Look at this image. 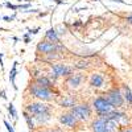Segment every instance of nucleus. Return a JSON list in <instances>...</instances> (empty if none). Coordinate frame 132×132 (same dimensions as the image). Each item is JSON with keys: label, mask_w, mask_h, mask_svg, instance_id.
Masks as SVG:
<instances>
[{"label": "nucleus", "mask_w": 132, "mask_h": 132, "mask_svg": "<svg viewBox=\"0 0 132 132\" xmlns=\"http://www.w3.org/2000/svg\"><path fill=\"white\" fill-rule=\"evenodd\" d=\"M28 91L32 96H35L36 99H38V101H41V102H52L53 99L56 98V93H54L53 90L40 86L35 81H32L28 85Z\"/></svg>", "instance_id": "obj_1"}, {"label": "nucleus", "mask_w": 132, "mask_h": 132, "mask_svg": "<svg viewBox=\"0 0 132 132\" xmlns=\"http://www.w3.org/2000/svg\"><path fill=\"white\" fill-rule=\"evenodd\" d=\"M104 95L115 110H120L126 106V101H124V96H123V93H122L120 87H116V86L111 87L110 90H107V93Z\"/></svg>", "instance_id": "obj_2"}, {"label": "nucleus", "mask_w": 132, "mask_h": 132, "mask_svg": "<svg viewBox=\"0 0 132 132\" xmlns=\"http://www.w3.org/2000/svg\"><path fill=\"white\" fill-rule=\"evenodd\" d=\"M69 111L79 120L81 123L87 122L93 118V107L89 103H79V104H75L74 107H71Z\"/></svg>", "instance_id": "obj_3"}, {"label": "nucleus", "mask_w": 132, "mask_h": 132, "mask_svg": "<svg viewBox=\"0 0 132 132\" xmlns=\"http://www.w3.org/2000/svg\"><path fill=\"white\" fill-rule=\"evenodd\" d=\"M91 107H93L94 111L96 112L98 116L107 115V114H110V112L114 110V107L111 106V103H110V102L107 101V98L103 96V95H99V96L94 98Z\"/></svg>", "instance_id": "obj_4"}, {"label": "nucleus", "mask_w": 132, "mask_h": 132, "mask_svg": "<svg viewBox=\"0 0 132 132\" xmlns=\"http://www.w3.org/2000/svg\"><path fill=\"white\" fill-rule=\"evenodd\" d=\"M25 111H28L32 116L41 115V114H52V106L45 102H30L25 106Z\"/></svg>", "instance_id": "obj_5"}, {"label": "nucleus", "mask_w": 132, "mask_h": 132, "mask_svg": "<svg viewBox=\"0 0 132 132\" xmlns=\"http://www.w3.org/2000/svg\"><path fill=\"white\" fill-rule=\"evenodd\" d=\"M37 52L38 53H42V54H50V53H54V52H63L66 50V48L62 45V44H54V42H50L48 40H41L38 44H37Z\"/></svg>", "instance_id": "obj_6"}, {"label": "nucleus", "mask_w": 132, "mask_h": 132, "mask_svg": "<svg viewBox=\"0 0 132 132\" xmlns=\"http://www.w3.org/2000/svg\"><path fill=\"white\" fill-rule=\"evenodd\" d=\"M58 122L63 126V127H68V128H75V127H78V124L81 123L78 119H77L70 111L68 112H62L58 115Z\"/></svg>", "instance_id": "obj_7"}, {"label": "nucleus", "mask_w": 132, "mask_h": 132, "mask_svg": "<svg viewBox=\"0 0 132 132\" xmlns=\"http://www.w3.org/2000/svg\"><path fill=\"white\" fill-rule=\"evenodd\" d=\"M50 68H52V73H54L58 78L60 77L68 78L69 75H71L74 73V69L71 68V66H68L65 63H52Z\"/></svg>", "instance_id": "obj_8"}, {"label": "nucleus", "mask_w": 132, "mask_h": 132, "mask_svg": "<svg viewBox=\"0 0 132 132\" xmlns=\"http://www.w3.org/2000/svg\"><path fill=\"white\" fill-rule=\"evenodd\" d=\"M85 79H86V75L82 71L73 73L71 75H69L68 78H66V85H68L70 89H77V87H79L83 83Z\"/></svg>", "instance_id": "obj_9"}, {"label": "nucleus", "mask_w": 132, "mask_h": 132, "mask_svg": "<svg viewBox=\"0 0 132 132\" xmlns=\"http://www.w3.org/2000/svg\"><path fill=\"white\" fill-rule=\"evenodd\" d=\"M91 132H108L107 126H106V120L102 116H96L93 122H91Z\"/></svg>", "instance_id": "obj_10"}, {"label": "nucleus", "mask_w": 132, "mask_h": 132, "mask_svg": "<svg viewBox=\"0 0 132 132\" xmlns=\"http://www.w3.org/2000/svg\"><path fill=\"white\" fill-rule=\"evenodd\" d=\"M103 85H104V75L102 73H93L90 77V87L101 89Z\"/></svg>", "instance_id": "obj_11"}, {"label": "nucleus", "mask_w": 132, "mask_h": 132, "mask_svg": "<svg viewBox=\"0 0 132 132\" xmlns=\"http://www.w3.org/2000/svg\"><path fill=\"white\" fill-rule=\"evenodd\" d=\"M77 104V98L73 96V95H66L63 96L62 99H60V102H58V106L62 107V108H71Z\"/></svg>", "instance_id": "obj_12"}, {"label": "nucleus", "mask_w": 132, "mask_h": 132, "mask_svg": "<svg viewBox=\"0 0 132 132\" xmlns=\"http://www.w3.org/2000/svg\"><path fill=\"white\" fill-rule=\"evenodd\" d=\"M35 82L38 83L42 87H46V89H50V90L54 89V83L49 79L48 75H40V77H37V78H35Z\"/></svg>", "instance_id": "obj_13"}, {"label": "nucleus", "mask_w": 132, "mask_h": 132, "mask_svg": "<svg viewBox=\"0 0 132 132\" xmlns=\"http://www.w3.org/2000/svg\"><path fill=\"white\" fill-rule=\"evenodd\" d=\"M122 93H123V96H124V101H126V104L128 107L132 108V91L129 89V86L127 83H122Z\"/></svg>", "instance_id": "obj_14"}, {"label": "nucleus", "mask_w": 132, "mask_h": 132, "mask_svg": "<svg viewBox=\"0 0 132 132\" xmlns=\"http://www.w3.org/2000/svg\"><path fill=\"white\" fill-rule=\"evenodd\" d=\"M45 40L50 41V42H54V44H60V35L57 33L56 29L50 28L46 33H45Z\"/></svg>", "instance_id": "obj_15"}, {"label": "nucleus", "mask_w": 132, "mask_h": 132, "mask_svg": "<svg viewBox=\"0 0 132 132\" xmlns=\"http://www.w3.org/2000/svg\"><path fill=\"white\" fill-rule=\"evenodd\" d=\"M17 63L19 62H13L12 65V69H11V73H9V82L12 85L13 90L17 91V85H16V75H17Z\"/></svg>", "instance_id": "obj_16"}, {"label": "nucleus", "mask_w": 132, "mask_h": 132, "mask_svg": "<svg viewBox=\"0 0 132 132\" xmlns=\"http://www.w3.org/2000/svg\"><path fill=\"white\" fill-rule=\"evenodd\" d=\"M23 115H24V119H25V122H27L28 128H29L30 131H35V129H36V122H35V118H33L28 111H25V110H24Z\"/></svg>", "instance_id": "obj_17"}, {"label": "nucleus", "mask_w": 132, "mask_h": 132, "mask_svg": "<svg viewBox=\"0 0 132 132\" xmlns=\"http://www.w3.org/2000/svg\"><path fill=\"white\" fill-rule=\"evenodd\" d=\"M90 65H91V61L90 60H81L78 62H75L74 63V68L75 69H87V68H90Z\"/></svg>", "instance_id": "obj_18"}, {"label": "nucleus", "mask_w": 132, "mask_h": 132, "mask_svg": "<svg viewBox=\"0 0 132 132\" xmlns=\"http://www.w3.org/2000/svg\"><path fill=\"white\" fill-rule=\"evenodd\" d=\"M8 112H9V115L12 116L15 120H17V111H16V108H15V104L13 103H9L8 104Z\"/></svg>", "instance_id": "obj_19"}, {"label": "nucleus", "mask_w": 132, "mask_h": 132, "mask_svg": "<svg viewBox=\"0 0 132 132\" xmlns=\"http://www.w3.org/2000/svg\"><path fill=\"white\" fill-rule=\"evenodd\" d=\"M3 7H7V8L12 9V11H17V9H20V4H12V3H9V2L3 3Z\"/></svg>", "instance_id": "obj_20"}, {"label": "nucleus", "mask_w": 132, "mask_h": 132, "mask_svg": "<svg viewBox=\"0 0 132 132\" xmlns=\"http://www.w3.org/2000/svg\"><path fill=\"white\" fill-rule=\"evenodd\" d=\"M38 132H63V129H62V128H60V127H54V128L44 129V131H38Z\"/></svg>", "instance_id": "obj_21"}, {"label": "nucleus", "mask_w": 132, "mask_h": 132, "mask_svg": "<svg viewBox=\"0 0 132 132\" xmlns=\"http://www.w3.org/2000/svg\"><path fill=\"white\" fill-rule=\"evenodd\" d=\"M4 126H5V128H7V131L8 132H15V128H13V126L11 124L8 120H4Z\"/></svg>", "instance_id": "obj_22"}, {"label": "nucleus", "mask_w": 132, "mask_h": 132, "mask_svg": "<svg viewBox=\"0 0 132 132\" xmlns=\"http://www.w3.org/2000/svg\"><path fill=\"white\" fill-rule=\"evenodd\" d=\"M38 30H40L38 27H37V28H33V29H29V30L27 32V35H29V36H35V35H37V33H38Z\"/></svg>", "instance_id": "obj_23"}, {"label": "nucleus", "mask_w": 132, "mask_h": 132, "mask_svg": "<svg viewBox=\"0 0 132 132\" xmlns=\"http://www.w3.org/2000/svg\"><path fill=\"white\" fill-rule=\"evenodd\" d=\"M16 19V15H12V16H3V20H5V21H12V20H15Z\"/></svg>", "instance_id": "obj_24"}, {"label": "nucleus", "mask_w": 132, "mask_h": 132, "mask_svg": "<svg viewBox=\"0 0 132 132\" xmlns=\"http://www.w3.org/2000/svg\"><path fill=\"white\" fill-rule=\"evenodd\" d=\"M29 8H30V4H29V3L20 4V9H29Z\"/></svg>", "instance_id": "obj_25"}, {"label": "nucleus", "mask_w": 132, "mask_h": 132, "mask_svg": "<svg viewBox=\"0 0 132 132\" xmlns=\"http://www.w3.org/2000/svg\"><path fill=\"white\" fill-rule=\"evenodd\" d=\"M24 41H25V44H29V42H30V36L27 35V33L24 35Z\"/></svg>", "instance_id": "obj_26"}, {"label": "nucleus", "mask_w": 132, "mask_h": 132, "mask_svg": "<svg viewBox=\"0 0 132 132\" xmlns=\"http://www.w3.org/2000/svg\"><path fill=\"white\" fill-rule=\"evenodd\" d=\"M126 132H132V124H129V126H127V127H122Z\"/></svg>", "instance_id": "obj_27"}, {"label": "nucleus", "mask_w": 132, "mask_h": 132, "mask_svg": "<svg viewBox=\"0 0 132 132\" xmlns=\"http://www.w3.org/2000/svg\"><path fill=\"white\" fill-rule=\"evenodd\" d=\"M126 21H127V24H129V25H132V15H129V16H127V17H126Z\"/></svg>", "instance_id": "obj_28"}, {"label": "nucleus", "mask_w": 132, "mask_h": 132, "mask_svg": "<svg viewBox=\"0 0 132 132\" xmlns=\"http://www.w3.org/2000/svg\"><path fill=\"white\" fill-rule=\"evenodd\" d=\"M7 93H5V90H2V93H0V95H2V98L3 99H7V95H5Z\"/></svg>", "instance_id": "obj_29"}, {"label": "nucleus", "mask_w": 132, "mask_h": 132, "mask_svg": "<svg viewBox=\"0 0 132 132\" xmlns=\"http://www.w3.org/2000/svg\"><path fill=\"white\" fill-rule=\"evenodd\" d=\"M81 25H82V23H81L79 20H78V21H77V23L74 24V27H81Z\"/></svg>", "instance_id": "obj_30"}, {"label": "nucleus", "mask_w": 132, "mask_h": 132, "mask_svg": "<svg viewBox=\"0 0 132 132\" xmlns=\"http://www.w3.org/2000/svg\"><path fill=\"white\" fill-rule=\"evenodd\" d=\"M115 132H126V131H124L123 128H119V129H118V131H115Z\"/></svg>", "instance_id": "obj_31"}, {"label": "nucleus", "mask_w": 132, "mask_h": 132, "mask_svg": "<svg viewBox=\"0 0 132 132\" xmlns=\"http://www.w3.org/2000/svg\"><path fill=\"white\" fill-rule=\"evenodd\" d=\"M19 2H24V0H19ZM27 2H29V0H27Z\"/></svg>", "instance_id": "obj_32"}]
</instances>
